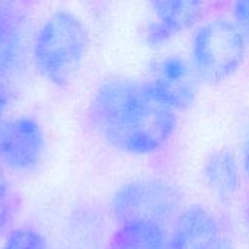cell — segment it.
I'll return each mask as SVG.
<instances>
[{
  "label": "cell",
  "mask_w": 249,
  "mask_h": 249,
  "mask_svg": "<svg viewBox=\"0 0 249 249\" xmlns=\"http://www.w3.org/2000/svg\"><path fill=\"white\" fill-rule=\"evenodd\" d=\"M89 118L107 144L133 156L158 153L178 127V112L162 101L149 80L125 76L108 77L96 88Z\"/></svg>",
  "instance_id": "obj_1"
},
{
  "label": "cell",
  "mask_w": 249,
  "mask_h": 249,
  "mask_svg": "<svg viewBox=\"0 0 249 249\" xmlns=\"http://www.w3.org/2000/svg\"><path fill=\"white\" fill-rule=\"evenodd\" d=\"M89 47L82 20L67 10L54 12L39 28L32 58L39 74L55 86L70 85L82 69Z\"/></svg>",
  "instance_id": "obj_2"
},
{
  "label": "cell",
  "mask_w": 249,
  "mask_h": 249,
  "mask_svg": "<svg viewBox=\"0 0 249 249\" xmlns=\"http://www.w3.org/2000/svg\"><path fill=\"white\" fill-rule=\"evenodd\" d=\"M248 44L232 19L219 16L201 25L190 42V61L201 83L219 85L239 71Z\"/></svg>",
  "instance_id": "obj_3"
},
{
  "label": "cell",
  "mask_w": 249,
  "mask_h": 249,
  "mask_svg": "<svg viewBox=\"0 0 249 249\" xmlns=\"http://www.w3.org/2000/svg\"><path fill=\"white\" fill-rule=\"evenodd\" d=\"M179 190L160 178L133 179L121 185L109 201V213L121 223L146 222L169 229L181 213Z\"/></svg>",
  "instance_id": "obj_4"
},
{
  "label": "cell",
  "mask_w": 249,
  "mask_h": 249,
  "mask_svg": "<svg viewBox=\"0 0 249 249\" xmlns=\"http://www.w3.org/2000/svg\"><path fill=\"white\" fill-rule=\"evenodd\" d=\"M45 153V134L31 115H18L0 124V165L16 174L38 168Z\"/></svg>",
  "instance_id": "obj_5"
},
{
  "label": "cell",
  "mask_w": 249,
  "mask_h": 249,
  "mask_svg": "<svg viewBox=\"0 0 249 249\" xmlns=\"http://www.w3.org/2000/svg\"><path fill=\"white\" fill-rule=\"evenodd\" d=\"M165 104L177 112L193 107L201 83L191 66L190 58L169 54L155 60L147 79Z\"/></svg>",
  "instance_id": "obj_6"
},
{
  "label": "cell",
  "mask_w": 249,
  "mask_h": 249,
  "mask_svg": "<svg viewBox=\"0 0 249 249\" xmlns=\"http://www.w3.org/2000/svg\"><path fill=\"white\" fill-rule=\"evenodd\" d=\"M152 22L146 39L152 47L163 45L194 28L203 16V0H147Z\"/></svg>",
  "instance_id": "obj_7"
},
{
  "label": "cell",
  "mask_w": 249,
  "mask_h": 249,
  "mask_svg": "<svg viewBox=\"0 0 249 249\" xmlns=\"http://www.w3.org/2000/svg\"><path fill=\"white\" fill-rule=\"evenodd\" d=\"M222 236L219 220L200 206L181 210L169 233L172 249H207Z\"/></svg>",
  "instance_id": "obj_8"
},
{
  "label": "cell",
  "mask_w": 249,
  "mask_h": 249,
  "mask_svg": "<svg viewBox=\"0 0 249 249\" xmlns=\"http://www.w3.org/2000/svg\"><path fill=\"white\" fill-rule=\"evenodd\" d=\"M203 177L209 190L220 201H232L241 188V169L229 149L210 153L203 165Z\"/></svg>",
  "instance_id": "obj_9"
},
{
  "label": "cell",
  "mask_w": 249,
  "mask_h": 249,
  "mask_svg": "<svg viewBox=\"0 0 249 249\" xmlns=\"http://www.w3.org/2000/svg\"><path fill=\"white\" fill-rule=\"evenodd\" d=\"M108 249H172L169 232L153 223L128 222L118 225Z\"/></svg>",
  "instance_id": "obj_10"
},
{
  "label": "cell",
  "mask_w": 249,
  "mask_h": 249,
  "mask_svg": "<svg viewBox=\"0 0 249 249\" xmlns=\"http://www.w3.org/2000/svg\"><path fill=\"white\" fill-rule=\"evenodd\" d=\"M1 249H48L45 238L34 228H18L13 229Z\"/></svg>",
  "instance_id": "obj_11"
},
{
  "label": "cell",
  "mask_w": 249,
  "mask_h": 249,
  "mask_svg": "<svg viewBox=\"0 0 249 249\" xmlns=\"http://www.w3.org/2000/svg\"><path fill=\"white\" fill-rule=\"evenodd\" d=\"M15 207H16L15 194L3 172V166L0 165V236L10 225L15 214Z\"/></svg>",
  "instance_id": "obj_12"
},
{
  "label": "cell",
  "mask_w": 249,
  "mask_h": 249,
  "mask_svg": "<svg viewBox=\"0 0 249 249\" xmlns=\"http://www.w3.org/2000/svg\"><path fill=\"white\" fill-rule=\"evenodd\" d=\"M232 20L244 35L249 47V0H233Z\"/></svg>",
  "instance_id": "obj_13"
},
{
  "label": "cell",
  "mask_w": 249,
  "mask_h": 249,
  "mask_svg": "<svg viewBox=\"0 0 249 249\" xmlns=\"http://www.w3.org/2000/svg\"><path fill=\"white\" fill-rule=\"evenodd\" d=\"M242 166H244L247 177L249 178V128L245 134L244 144H242Z\"/></svg>",
  "instance_id": "obj_14"
},
{
  "label": "cell",
  "mask_w": 249,
  "mask_h": 249,
  "mask_svg": "<svg viewBox=\"0 0 249 249\" xmlns=\"http://www.w3.org/2000/svg\"><path fill=\"white\" fill-rule=\"evenodd\" d=\"M7 107H9V95L0 86V124L3 123V117H4V114L7 111Z\"/></svg>",
  "instance_id": "obj_15"
},
{
  "label": "cell",
  "mask_w": 249,
  "mask_h": 249,
  "mask_svg": "<svg viewBox=\"0 0 249 249\" xmlns=\"http://www.w3.org/2000/svg\"><path fill=\"white\" fill-rule=\"evenodd\" d=\"M207 249H233L232 248V245H231V242H229V239L228 238H225V236H222V238H219L210 248Z\"/></svg>",
  "instance_id": "obj_16"
},
{
  "label": "cell",
  "mask_w": 249,
  "mask_h": 249,
  "mask_svg": "<svg viewBox=\"0 0 249 249\" xmlns=\"http://www.w3.org/2000/svg\"><path fill=\"white\" fill-rule=\"evenodd\" d=\"M247 217H248V225H249V207H248V214H247Z\"/></svg>",
  "instance_id": "obj_17"
},
{
  "label": "cell",
  "mask_w": 249,
  "mask_h": 249,
  "mask_svg": "<svg viewBox=\"0 0 249 249\" xmlns=\"http://www.w3.org/2000/svg\"><path fill=\"white\" fill-rule=\"evenodd\" d=\"M0 26H1V18H0Z\"/></svg>",
  "instance_id": "obj_18"
}]
</instances>
